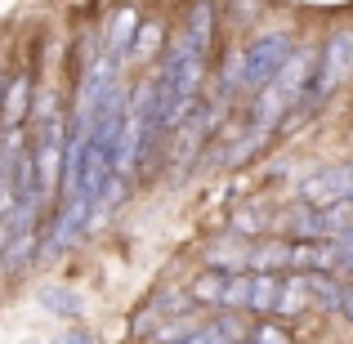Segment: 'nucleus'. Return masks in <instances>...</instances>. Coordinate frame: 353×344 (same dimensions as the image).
Here are the masks:
<instances>
[{"mask_svg": "<svg viewBox=\"0 0 353 344\" xmlns=\"http://www.w3.org/2000/svg\"><path fill=\"white\" fill-rule=\"evenodd\" d=\"M210 27H215V9H210V0H197L192 14H188V32L183 36H188L201 54H206V45H210Z\"/></svg>", "mask_w": 353, "mask_h": 344, "instance_id": "4468645a", "label": "nucleus"}, {"mask_svg": "<svg viewBox=\"0 0 353 344\" xmlns=\"http://www.w3.org/2000/svg\"><path fill=\"white\" fill-rule=\"evenodd\" d=\"M161 50V23H143L139 27V36H134V45H130V59H152V54Z\"/></svg>", "mask_w": 353, "mask_h": 344, "instance_id": "f3484780", "label": "nucleus"}, {"mask_svg": "<svg viewBox=\"0 0 353 344\" xmlns=\"http://www.w3.org/2000/svg\"><path fill=\"white\" fill-rule=\"evenodd\" d=\"M241 264H250V241H246V237H237V241H215V246H210V268H219V273L237 268V273H241Z\"/></svg>", "mask_w": 353, "mask_h": 344, "instance_id": "f8f14e48", "label": "nucleus"}, {"mask_svg": "<svg viewBox=\"0 0 353 344\" xmlns=\"http://www.w3.org/2000/svg\"><path fill=\"white\" fill-rule=\"evenodd\" d=\"M250 304V273H233L224 286V309H246Z\"/></svg>", "mask_w": 353, "mask_h": 344, "instance_id": "aec40b11", "label": "nucleus"}, {"mask_svg": "<svg viewBox=\"0 0 353 344\" xmlns=\"http://www.w3.org/2000/svg\"><path fill=\"white\" fill-rule=\"evenodd\" d=\"M90 201L85 197H68L63 201V210L54 215V228H50V237H45V255H59V250H68L72 241L85 232V219H90Z\"/></svg>", "mask_w": 353, "mask_h": 344, "instance_id": "423d86ee", "label": "nucleus"}, {"mask_svg": "<svg viewBox=\"0 0 353 344\" xmlns=\"http://www.w3.org/2000/svg\"><path fill=\"white\" fill-rule=\"evenodd\" d=\"M41 304L50 313H63V318H77V313H81V295L68 291V286H45V291H41Z\"/></svg>", "mask_w": 353, "mask_h": 344, "instance_id": "dca6fc26", "label": "nucleus"}, {"mask_svg": "<svg viewBox=\"0 0 353 344\" xmlns=\"http://www.w3.org/2000/svg\"><path fill=\"white\" fill-rule=\"evenodd\" d=\"M250 268L255 273H282V268H291V241H259V246H250Z\"/></svg>", "mask_w": 353, "mask_h": 344, "instance_id": "9d476101", "label": "nucleus"}, {"mask_svg": "<svg viewBox=\"0 0 353 344\" xmlns=\"http://www.w3.org/2000/svg\"><path fill=\"white\" fill-rule=\"evenodd\" d=\"M295 54V41L286 32H268V36H255V41L246 45V50L233 59V77H228V85H241V90H264L268 81L277 77V72L286 68V59Z\"/></svg>", "mask_w": 353, "mask_h": 344, "instance_id": "7ed1b4c3", "label": "nucleus"}, {"mask_svg": "<svg viewBox=\"0 0 353 344\" xmlns=\"http://www.w3.org/2000/svg\"><path fill=\"white\" fill-rule=\"evenodd\" d=\"M313 309V291H309V273H295L286 277V291H282V304H277V318H295V313Z\"/></svg>", "mask_w": 353, "mask_h": 344, "instance_id": "9b49d317", "label": "nucleus"}, {"mask_svg": "<svg viewBox=\"0 0 353 344\" xmlns=\"http://www.w3.org/2000/svg\"><path fill=\"white\" fill-rule=\"evenodd\" d=\"M340 313L353 322V286H345V300H340Z\"/></svg>", "mask_w": 353, "mask_h": 344, "instance_id": "393cba45", "label": "nucleus"}, {"mask_svg": "<svg viewBox=\"0 0 353 344\" xmlns=\"http://www.w3.org/2000/svg\"><path fill=\"white\" fill-rule=\"evenodd\" d=\"M139 9H117V18H112V32H108V59L112 63H121L130 54V45H134V36H139Z\"/></svg>", "mask_w": 353, "mask_h": 344, "instance_id": "6e6552de", "label": "nucleus"}, {"mask_svg": "<svg viewBox=\"0 0 353 344\" xmlns=\"http://www.w3.org/2000/svg\"><path fill=\"white\" fill-rule=\"evenodd\" d=\"M233 273H219V268H206V273H197V282H192L188 300L192 304H224V286Z\"/></svg>", "mask_w": 353, "mask_h": 344, "instance_id": "ddd939ff", "label": "nucleus"}, {"mask_svg": "<svg viewBox=\"0 0 353 344\" xmlns=\"http://www.w3.org/2000/svg\"><path fill=\"white\" fill-rule=\"evenodd\" d=\"M215 331H219V336H224L228 344H241V336H246V322H241L237 313H224V318L215 322Z\"/></svg>", "mask_w": 353, "mask_h": 344, "instance_id": "4be33fe9", "label": "nucleus"}, {"mask_svg": "<svg viewBox=\"0 0 353 344\" xmlns=\"http://www.w3.org/2000/svg\"><path fill=\"white\" fill-rule=\"evenodd\" d=\"M345 232H353V197L340 201V206H327V210H322V237L336 241V237H345Z\"/></svg>", "mask_w": 353, "mask_h": 344, "instance_id": "2eb2a0df", "label": "nucleus"}, {"mask_svg": "<svg viewBox=\"0 0 353 344\" xmlns=\"http://www.w3.org/2000/svg\"><path fill=\"white\" fill-rule=\"evenodd\" d=\"M179 344H228V340L219 336V331H215V322H210V327H197L188 340H179Z\"/></svg>", "mask_w": 353, "mask_h": 344, "instance_id": "5701e85b", "label": "nucleus"}, {"mask_svg": "<svg viewBox=\"0 0 353 344\" xmlns=\"http://www.w3.org/2000/svg\"><path fill=\"white\" fill-rule=\"evenodd\" d=\"M0 103H5V94H0Z\"/></svg>", "mask_w": 353, "mask_h": 344, "instance_id": "a878e982", "label": "nucleus"}, {"mask_svg": "<svg viewBox=\"0 0 353 344\" xmlns=\"http://www.w3.org/2000/svg\"><path fill=\"white\" fill-rule=\"evenodd\" d=\"M331 250H336V273H349L353 277V232L331 241Z\"/></svg>", "mask_w": 353, "mask_h": 344, "instance_id": "412c9836", "label": "nucleus"}, {"mask_svg": "<svg viewBox=\"0 0 353 344\" xmlns=\"http://www.w3.org/2000/svg\"><path fill=\"white\" fill-rule=\"evenodd\" d=\"M264 228H268V215L259 206H246V210L233 215V232H237V237H255V232H264Z\"/></svg>", "mask_w": 353, "mask_h": 344, "instance_id": "6ab92c4d", "label": "nucleus"}, {"mask_svg": "<svg viewBox=\"0 0 353 344\" xmlns=\"http://www.w3.org/2000/svg\"><path fill=\"white\" fill-rule=\"evenodd\" d=\"M349 72H353V32H336L327 41V50H322L318 77H313V85L304 90V99H300V108H295V112H309L313 103H322V99H327L340 81H349Z\"/></svg>", "mask_w": 353, "mask_h": 344, "instance_id": "20e7f679", "label": "nucleus"}, {"mask_svg": "<svg viewBox=\"0 0 353 344\" xmlns=\"http://www.w3.org/2000/svg\"><path fill=\"white\" fill-rule=\"evenodd\" d=\"M286 291V277L282 273H250V313H277Z\"/></svg>", "mask_w": 353, "mask_h": 344, "instance_id": "0eeeda50", "label": "nucleus"}, {"mask_svg": "<svg viewBox=\"0 0 353 344\" xmlns=\"http://www.w3.org/2000/svg\"><path fill=\"white\" fill-rule=\"evenodd\" d=\"M54 344H94V336H90L85 327H68V331H63V336L54 340Z\"/></svg>", "mask_w": 353, "mask_h": 344, "instance_id": "b1692460", "label": "nucleus"}, {"mask_svg": "<svg viewBox=\"0 0 353 344\" xmlns=\"http://www.w3.org/2000/svg\"><path fill=\"white\" fill-rule=\"evenodd\" d=\"M246 344H295V340L282 322H255V327L246 331Z\"/></svg>", "mask_w": 353, "mask_h": 344, "instance_id": "a211bd4d", "label": "nucleus"}, {"mask_svg": "<svg viewBox=\"0 0 353 344\" xmlns=\"http://www.w3.org/2000/svg\"><path fill=\"white\" fill-rule=\"evenodd\" d=\"M353 197V170L349 165H331V170H318L300 183V201L309 210H327V206H340V201Z\"/></svg>", "mask_w": 353, "mask_h": 344, "instance_id": "39448f33", "label": "nucleus"}, {"mask_svg": "<svg viewBox=\"0 0 353 344\" xmlns=\"http://www.w3.org/2000/svg\"><path fill=\"white\" fill-rule=\"evenodd\" d=\"M27 103H32V81H27V77H14V85L5 90V103H0V121H5L9 134H14V130L23 125Z\"/></svg>", "mask_w": 353, "mask_h": 344, "instance_id": "1a4fd4ad", "label": "nucleus"}, {"mask_svg": "<svg viewBox=\"0 0 353 344\" xmlns=\"http://www.w3.org/2000/svg\"><path fill=\"white\" fill-rule=\"evenodd\" d=\"M309 85H313V50H295L291 59H286V68L255 94V108H250L255 134H268V130H277L282 121H291V112L300 108V99H304Z\"/></svg>", "mask_w": 353, "mask_h": 344, "instance_id": "f03ea898", "label": "nucleus"}, {"mask_svg": "<svg viewBox=\"0 0 353 344\" xmlns=\"http://www.w3.org/2000/svg\"><path fill=\"white\" fill-rule=\"evenodd\" d=\"M201 77H206V54H201L188 36H179L174 50L165 54L161 77L152 81V85H157V130H161V134H165V130H179L183 121L192 117Z\"/></svg>", "mask_w": 353, "mask_h": 344, "instance_id": "f257e3e1", "label": "nucleus"}]
</instances>
